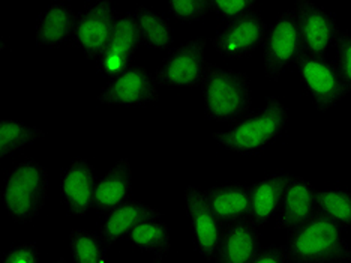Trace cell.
Returning <instances> with one entry per match:
<instances>
[{"mask_svg": "<svg viewBox=\"0 0 351 263\" xmlns=\"http://www.w3.org/2000/svg\"><path fill=\"white\" fill-rule=\"evenodd\" d=\"M294 11L298 15L303 53L324 56L332 45L337 44L341 34L335 15L309 0H299Z\"/></svg>", "mask_w": 351, "mask_h": 263, "instance_id": "obj_11", "label": "cell"}, {"mask_svg": "<svg viewBox=\"0 0 351 263\" xmlns=\"http://www.w3.org/2000/svg\"><path fill=\"white\" fill-rule=\"evenodd\" d=\"M126 239L138 249L152 253L167 254L171 247L170 229L161 218L147 220L135 226Z\"/></svg>", "mask_w": 351, "mask_h": 263, "instance_id": "obj_24", "label": "cell"}, {"mask_svg": "<svg viewBox=\"0 0 351 263\" xmlns=\"http://www.w3.org/2000/svg\"><path fill=\"white\" fill-rule=\"evenodd\" d=\"M206 38H195L174 47L167 54L162 65L155 71L158 86L195 87L202 86L206 62H204Z\"/></svg>", "mask_w": 351, "mask_h": 263, "instance_id": "obj_8", "label": "cell"}, {"mask_svg": "<svg viewBox=\"0 0 351 263\" xmlns=\"http://www.w3.org/2000/svg\"><path fill=\"white\" fill-rule=\"evenodd\" d=\"M116 21L114 6L110 0L87 5L77 14L73 41L83 50L86 59H98L106 50Z\"/></svg>", "mask_w": 351, "mask_h": 263, "instance_id": "obj_7", "label": "cell"}, {"mask_svg": "<svg viewBox=\"0 0 351 263\" xmlns=\"http://www.w3.org/2000/svg\"><path fill=\"white\" fill-rule=\"evenodd\" d=\"M202 91L207 121L236 124L250 113L251 82L250 76L242 71L206 63Z\"/></svg>", "mask_w": 351, "mask_h": 263, "instance_id": "obj_2", "label": "cell"}, {"mask_svg": "<svg viewBox=\"0 0 351 263\" xmlns=\"http://www.w3.org/2000/svg\"><path fill=\"white\" fill-rule=\"evenodd\" d=\"M185 206L197 251L204 259L215 260L222 236V222L210 209L204 191L194 185L185 188Z\"/></svg>", "mask_w": 351, "mask_h": 263, "instance_id": "obj_12", "label": "cell"}, {"mask_svg": "<svg viewBox=\"0 0 351 263\" xmlns=\"http://www.w3.org/2000/svg\"><path fill=\"white\" fill-rule=\"evenodd\" d=\"M287 125V108L276 97H269L266 106L246 115L226 133H212L213 140L237 154L254 155L282 134Z\"/></svg>", "mask_w": 351, "mask_h": 263, "instance_id": "obj_3", "label": "cell"}, {"mask_svg": "<svg viewBox=\"0 0 351 263\" xmlns=\"http://www.w3.org/2000/svg\"><path fill=\"white\" fill-rule=\"evenodd\" d=\"M251 263H289V259L285 256L282 245L270 244L261 249Z\"/></svg>", "mask_w": 351, "mask_h": 263, "instance_id": "obj_31", "label": "cell"}, {"mask_svg": "<svg viewBox=\"0 0 351 263\" xmlns=\"http://www.w3.org/2000/svg\"><path fill=\"white\" fill-rule=\"evenodd\" d=\"M290 178L289 173H276L252 182L250 185V214L246 221L258 227L266 225L276 212H279L284 191Z\"/></svg>", "mask_w": 351, "mask_h": 263, "instance_id": "obj_17", "label": "cell"}, {"mask_svg": "<svg viewBox=\"0 0 351 263\" xmlns=\"http://www.w3.org/2000/svg\"><path fill=\"white\" fill-rule=\"evenodd\" d=\"M266 32V23L261 14L255 10L241 19L227 21L215 32L210 43L215 52L219 53L222 58L239 60L263 45Z\"/></svg>", "mask_w": 351, "mask_h": 263, "instance_id": "obj_9", "label": "cell"}, {"mask_svg": "<svg viewBox=\"0 0 351 263\" xmlns=\"http://www.w3.org/2000/svg\"><path fill=\"white\" fill-rule=\"evenodd\" d=\"M296 65L303 87L313 98L315 108L322 113L338 106L351 93L337 63L326 56L302 53Z\"/></svg>", "mask_w": 351, "mask_h": 263, "instance_id": "obj_5", "label": "cell"}, {"mask_svg": "<svg viewBox=\"0 0 351 263\" xmlns=\"http://www.w3.org/2000/svg\"><path fill=\"white\" fill-rule=\"evenodd\" d=\"M161 217V211L152 208V206H149L145 202H126L121 208H117L116 211L110 212L104 217L99 226L98 236L101 238V241L106 244V247H110L111 244H114L123 236L126 238V235L130 233L135 226H138L140 222Z\"/></svg>", "mask_w": 351, "mask_h": 263, "instance_id": "obj_19", "label": "cell"}, {"mask_svg": "<svg viewBox=\"0 0 351 263\" xmlns=\"http://www.w3.org/2000/svg\"><path fill=\"white\" fill-rule=\"evenodd\" d=\"M337 67L351 92V32L342 30L337 39Z\"/></svg>", "mask_w": 351, "mask_h": 263, "instance_id": "obj_29", "label": "cell"}, {"mask_svg": "<svg viewBox=\"0 0 351 263\" xmlns=\"http://www.w3.org/2000/svg\"><path fill=\"white\" fill-rule=\"evenodd\" d=\"M344 263H348V262H344Z\"/></svg>", "mask_w": 351, "mask_h": 263, "instance_id": "obj_34", "label": "cell"}, {"mask_svg": "<svg viewBox=\"0 0 351 263\" xmlns=\"http://www.w3.org/2000/svg\"><path fill=\"white\" fill-rule=\"evenodd\" d=\"M141 45L140 32L135 21L134 12H126L117 17L113 34L106 50L98 58L97 69L104 77L114 78L122 74L126 68H130L132 56L137 53Z\"/></svg>", "mask_w": 351, "mask_h": 263, "instance_id": "obj_13", "label": "cell"}, {"mask_svg": "<svg viewBox=\"0 0 351 263\" xmlns=\"http://www.w3.org/2000/svg\"><path fill=\"white\" fill-rule=\"evenodd\" d=\"M303 53L298 15L294 10L284 11L266 32L263 43V65L270 82H278L291 63Z\"/></svg>", "mask_w": 351, "mask_h": 263, "instance_id": "obj_6", "label": "cell"}, {"mask_svg": "<svg viewBox=\"0 0 351 263\" xmlns=\"http://www.w3.org/2000/svg\"><path fill=\"white\" fill-rule=\"evenodd\" d=\"M169 10L179 21L191 25V23L203 20L210 8L207 0H183V2L178 0V2L169 3Z\"/></svg>", "mask_w": 351, "mask_h": 263, "instance_id": "obj_27", "label": "cell"}, {"mask_svg": "<svg viewBox=\"0 0 351 263\" xmlns=\"http://www.w3.org/2000/svg\"><path fill=\"white\" fill-rule=\"evenodd\" d=\"M97 178L90 163L77 158L60 174V196L69 212L83 217L93 206Z\"/></svg>", "mask_w": 351, "mask_h": 263, "instance_id": "obj_14", "label": "cell"}, {"mask_svg": "<svg viewBox=\"0 0 351 263\" xmlns=\"http://www.w3.org/2000/svg\"><path fill=\"white\" fill-rule=\"evenodd\" d=\"M97 100L101 104L146 107L158 100V84L154 74L145 67L131 65L122 74L111 78Z\"/></svg>", "mask_w": 351, "mask_h": 263, "instance_id": "obj_10", "label": "cell"}, {"mask_svg": "<svg viewBox=\"0 0 351 263\" xmlns=\"http://www.w3.org/2000/svg\"><path fill=\"white\" fill-rule=\"evenodd\" d=\"M47 137V131L29 126L12 119L0 121V154L10 155L36 140Z\"/></svg>", "mask_w": 351, "mask_h": 263, "instance_id": "obj_25", "label": "cell"}, {"mask_svg": "<svg viewBox=\"0 0 351 263\" xmlns=\"http://www.w3.org/2000/svg\"><path fill=\"white\" fill-rule=\"evenodd\" d=\"M164 256H165V254H162V253H156L154 256V260H152V263H164Z\"/></svg>", "mask_w": 351, "mask_h": 263, "instance_id": "obj_32", "label": "cell"}, {"mask_svg": "<svg viewBox=\"0 0 351 263\" xmlns=\"http://www.w3.org/2000/svg\"><path fill=\"white\" fill-rule=\"evenodd\" d=\"M257 3L254 0H213L209 2L210 11L227 21H233L243 17V15L255 11Z\"/></svg>", "mask_w": 351, "mask_h": 263, "instance_id": "obj_28", "label": "cell"}, {"mask_svg": "<svg viewBox=\"0 0 351 263\" xmlns=\"http://www.w3.org/2000/svg\"><path fill=\"white\" fill-rule=\"evenodd\" d=\"M132 12L137 21L141 45L146 49L169 50L174 41L170 21L146 6H137Z\"/></svg>", "mask_w": 351, "mask_h": 263, "instance_id": "obj_22", "label": "cell"}, {"mask_svg": "<svg viewBox=\"0 0 351 263\" xmlns=\"http://www.w3.org/2000/svg\"><path fill=\"white\" fill-rule=\"evenodd\" d=\"M54 263H68V260H66L65 258H60V259H58V260H56Z\"/></svg>", "mask_w": 351, "mask_h": 263, "instance_id": "obj_33", "label": "cell"}, {"mask_svg": "<svg viewBox=\"0 0 351 263\" xmlns=\"http://www.w3.org/2000/svg\"><path fill=\"white\" fill-rule=\"evenodd\" d=\"M206 201L221 222L245 221L250 214V185L227 184L204 191Z\"/></svg>", "mask_w": 351, "mask_h": 263, "instance_id": "obj_20", "label": "cell"}, {"mask_svg": "<svg viewBox=\"0 0 351 263\" xmlns=\"http://www.w3.org/2000/svg\"><path fill=\"white\" fill-rule=\"evenodd\" d=\"M132 169L128 158H122L104 174L95 190L93 206L99 214L107 215L121 208L131 196Z\"/></svg>", "mask_w": 351, "mask_h": 263, "instance_id": "obj_18", "label": "cell"}, {"mask_svg": "<svg viewBox=\"0 0 351 263\" xmlns=\"http://www.w3.org/2000/svg\"><path fill=\"white\" fill-rule=\"evenodd\" d=\"M0 263H39V250L34 242L12 247Z\"/></svg>", "mask_w": 351, "mask_h": 263, "instance_id": "obj_30", "label": "cell"}, {"mask_svg": "<svg viewBox=\"0 0 351 263\" xmlns=\"http://www.w3.org/2000/svg\"><path fill=\"white\" fill-rule=\"evenodd\" d=\"M329 218L315 214L287 232L282 245L289 263H344L351 260V242Z\"/></svg>", "mask_w": 351, "mask_h": 263, "instance_id": "obj_1", "label": "cell"}, {"mask_svg": "<svg viewBox=\"0 0 351 263\" xmlns=\"http://www.w3.org/2000/svg\"><path fill=\"white\" fill-rule=\"evenodd\" d=\"M75 17L73 6L68 2H58L47 8L36 21V44L56 49L66 43L69 36H73Z\"/></svg>", "mask_w": 351, "mask_h": 263, "instance_id": "obj_21", "label": "cell"}, {"mask_svg": "<svg viewBox=\"0 0 351 263\" xmlns=\"http://www.w3.org/2000/svg\"><path fill=\"white\" fill-rule=\"evenodd\" d=\"M69 245L74 263H107V247L98 235L74 229L69 233Z\"/></svg>", "mask_w": 351, "mask_h": 263, "instance_id": "obj_26", "label": "cell"}, {"mask_svg": "<svg viewBox=\"0 0 351 263\" xmlns=\"http://www.w3.org/2000/svg\"><path fill=\"white\" fill-rule=\"evenodd\" d=\"M317 214L329 218L342 230H351V191L347 188L317 191Z\"/></svg>", "mask_w": 351, "mask_h": 263, "instance_id": "obj_23", "label": "cell"}, {"mask_svg": "<svg viewBox=\"0 0 351 263\" xmlns=\"http://www.w3.org/2000/svg\"><path fill=\"white\" fill-rule=\"evenodd\" d=\"M317 214V190L302 176H291L285 187L276 227L289 230L306 222Z\"/></svg>", "mask_w": 351, "mask_h": 263, "instance_id": "obj_15", "label": "cell"}, {"mask_svg": "<svg viewBox=\"0 0 351 263\" xmlns=\"http://www.w3.org/2000/svg\"><path fill=\"white\" fill-rule=\"evenodd\" d=\"M260 250L258 229L246 220L233 222L222 232L215 263H251Z\"/></svg>", "mask_w": 351, "mask_h": 263, "instance_id": "obj_16", "label": "cell"}, {"mask_svg": "<svg viewBox=\"0 0 351 263\" xmlns=\"http://www.w3.org/2000/svg\"><path fill=\"white\" fill-rule=\"evenodd\" d=\"M49 178L44 165L35 159L15 164L8 173L2 191L6 214L15 222H29L38 217L45 203Z\"/></svg>", "mask_w": 351, "mask_h": 263, "instance_id": "obj_4", "label": "cell"}]
</instances>
